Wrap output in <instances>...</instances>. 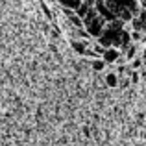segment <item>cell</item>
I'll list each match as a JSON object with an SVG mask.
<instances>
[{"label": "cell", "mask_w": 146, "mask_h": 146, "mask_svg": "<svg viewBox=\"0 0 146 146\" xmlns=\"http://www.w3.org/2000/svg\"><path fill=\"white\" fill-rule=\"evenodd\" d=\"M83 21H85L87 30H89L91 35H100V32H102V24H104V19L100 17V13L96 15L93 9H89L87 15L83 17Z\"/></svg>", "instance_id": "1"}, {"label": "cell", "mask_w": 146, "mask_h": 146, "mask_svg": "<svg viewBox=\"0 0 146 146\" xmlns=\"http://www.w3.org/2000/svg\"><path fill=\"white\" fill-rule=\"evenodd\" d=\"M118 50H115V48H107V50H104V57H106V61L107 63H111V61H117L118 59Z\"/></svg>", "instance_id": "2"}, {"label": "cell", "mask_w": 146, "mask_h": 146, "mask_svg": "<svg viewBox=\"0 0 146 146\" xmlns=\"http://www.w3.org/2000/svg\"><path fill=\"white\" fill-rule=\"evenodd\" d=\"M59 2L63 4L65 7H70L72 11H74V9H78V7L82 6V0H59Z\"/></svg>", "instance_id": "3"}, {"label": "cell", "mask_w": 146, "mask_h": 146, "mask_svg": "<svg viewBox=\"0 0 146 146\" xmlns=\"http://www.w3.org/2000/svg\"><path fill=\"white\" fill-rule=\"evenodd\" d=\"M106 82H107V85H111V87H113V85H117V82H118V80H117V76H115V74H107Z\"/></svg>", "instance_id": "4"}, {"label": "cell", "mask_w": 146, "mask_h": 146, "mask_svg": "<svg viewBox=\"0 0 146 146\" xmlns=\"http://www.w3.org/2000/svg\"><path fill=\"white\" fill-rule=\"evenodd\" d=\"M93 67H94V70H104L106 63H104V61H94V63H93Z\"/></svg>", "instance_id": "5"}, {"label": "cell", "mask_w": 146, "mask_h": 146, "mask_svg": "<svg viewBox=\"0 0 146 146\" xmlns=\"http://www.w3.org/2000/svg\"><path fill=\"white\" fill-rule=\"evenodd\" d=\"M143 4H144V7H146V0H143Z\"/></svg>", "instance_id": "6"}]
</instances>
